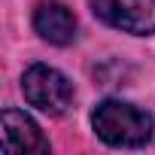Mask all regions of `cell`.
Wrapping results in <instances>:
<instances>
[{"mask_svg": "<svg viewBox=\"0 0 155 155\" xmlns=\"http://www.w3.org/2000/svg\"><path fill=\"white\" fill-rule=\"evenodd\" d=\"M40 125L21 110H3V152H49Z\"/></svg>", "mask_w": 155, "mask_h": 155, "instance_id": "5", "label": "cell"}, {"mask_svg": "<svg viewBox=\"0 0 155 155\" xmlns=\"http://www.w3.org/2000/svg\"><path fill=\"white\" fill-rule=\"evenodd\" d=\"M34 31L52 46H70L76 40V15L61 0H40L34 6Z\"/></svg>", "mask_w": 155, "mask_h": 155, "instance_id": "4", "label": "cell"}, {"mask_svg": "<svg viewBox=\"0 0 155 155\" xmlns=\"http://www.w3.org/2000/svg\"><path fill=\"white\" fill-rule=\"evenodd\" d=\"M21 94L34 110L46 116H64L67 107L73 104V82L58 67L31 64L21 76Z\"/></svg>", "mask_w": 155, "mask_h": 155, "instance_id": "2", "label": "cell"}, {"mask_svg": "<svg viewBox=\"0 0 155 155\" xmlns=\"http://www.w3.org/2000/svg\"><path fill=\"white\" fill-rule=\"evenodd\" d=\"M91 128L94 134L116 149H140L152 140L155 134V119L152 113L119 101V97H107L94 107L91 113Z\"/></svg>", "mask_w": 155, "mask_h": 155, "instance_id": "1", "label": "cell"}, {"mask_svg": "<svg viewBox=\"0 0 155 155\" xmlns=\"http://www.w3.org/2000/svg\"><path fill=\"white\" fill-rule=\"evenodd\" d=\"M88 3L104 25L122 34L134 37L155 34V0H88Z\"/></svg>", "mask_w": 155, "mask_h": 155, "instance_id": "3", "label": "cell"}]
</instances>
